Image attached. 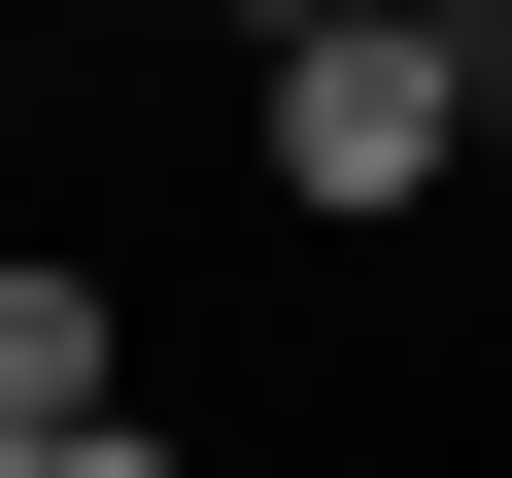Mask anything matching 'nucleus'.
Here are the masks:
<instances>
[{"label":"nucleus","instance_id":"nucleus-4","mask_svg":"<svg viewBox=\"0 0 512 478\" xmlns=\"http://www.w3.org/2000/svg\"><path fill=\"white\" fill-rule=\"evenodd\" d=\"M205 35H239V69H274V35H376V0H205Z\"/></svg>","mask_w":512,"mask_h":478},{"label":"nucleus","instance_id":"nucleus-3","mask_svg":"<svg viewBox=\"0 0 512 478\" xmlns=\"http://www.w3.org/2000/svg\"><path fill=\"white\" fill-rule=\"evenodd\" d=\"M0 478H171V410H0Z\"/></svg>","mask_w":512,"mask_h":478},{"label":"nucleus","instance_id":"nucleus-5","mask_svg":"<svg viewBox=\"0 0 512 478\" xmlns=\"http://www.w3.org/2000/svg\"><path fill=\"white\" fill-rule=\"evenodd\" d=\"M0 35H103V0H0Z\"/></svg>","mask_w":512,"mask_h":478},{"label":"nucleus","instance_id":"nucleus-2","mask_svg":"<svg viewBox=\"0 0 512 478\" xmlns=\"http://www.w3.org/2000/svg\"><path fill=\"white\" fill-rule=\"evenodd\" d=\"M0 410H137V274L103 239H0Z\"/></svg>","mask_w":512,"mask_h":478},{"label":"nucleus","instance_id":"nucleus-6","mask_svg":"<svg viewBox=\"0 0 512 478\" xmlns=\"http://www.w3.org/2000/svg\"><path fill=\"white\" fill-rule=\"evenodd\" d=\"M0 137H35V35H0Z\"/></svg>","mask_w":512,"mask_h":478},{"label":"nucleus","instance_id":"nucleus-1","mask_svg":"<svg viewBox=\"0 0 512 478\" xmlns=\"http://www.w3.org/2000/svg\"><path fill=\"white\" fill-rule=\"evenodd\" d=\"M478 137H512V0H376V35H274V103H239V171H274L308 239H410Z\"/></svg>","mask_w":512,"mask_h":478}]
</instances>
